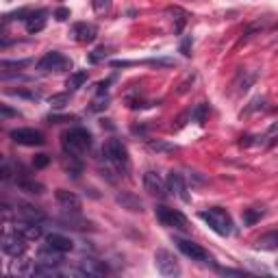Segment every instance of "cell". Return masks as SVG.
Here are the masks:
<instances>
[{
	"label": "cell",
	"instance_id": "obj_1",
	"mask_svg": "<svg viewBox=\"0 0 278 278\" xmlns=\"http://www.w3.org/2000/svg\"><path fill=\"white\" fill-rule=\"evenodd\" d=\"M91 146H94V137L89 130L83 126L68 128L61 135V148L68 157H83L91 150Z\"/></svg>",
	"mask_w": 278,
	"mask_h": 278
},
{
	"label": "cell",
	"instance_id": "obj_2",
	"mask_svg": "<svg viewBox=\"0 0 278 278\" xmlns=\"http://www.w3.org/2000/svg\"><path fill=\"white\" fill-rule=\"evenodd\" d=\"M102 157H105V161L120 174V176H128V172H130V157H128L126 146H124L120 139H115V137L107 139L105 146H102Z\"/></svg>",
	"mask_w": 278,
	"mask_h": 278
},
{
	"label": "cell",
	"instance_id": "obj_3",
	"mask_svg": "<svg viewBox=\"0 0 278 278\" xmlns=\"http://www.w3.org/2000/svg\"><path fill=\"white\" fill-rule=\"evenodd\" d=\"M200 219L213 233H217L219 237H228V235H233V230H235L230 213L222 207H211V209L200 211Z\"/></svg>",
	"mask_w": 278,
	"mask_h": 278
},
{
	"label": "cell",
	"instance_id": "obj_4",
	"mask_svg": "<svg viewBox=\"0 0 278 278\" xmlns=\"http://www.w3.org/2000/svg\"><path fill=\"white\" fill-rule=\"evenodd\" d=\"M155 213H157V219L165 226V228H174V230H180V233L189 230V219L182 215L178 209H170V207H165V204H159L155 209Z\"/></svg>",
	"mask_w": 278,
	"mask_h": 278
},
{
	"label": "cell",
	"instance_id": "obj_5",
	"mask_svg": "<svg viewBox=\"0 0 278 278\" xmlns=\"http://www.w3.org/2000/svg\"><path fill=\"white\" fill-rule=\"evenodd\" d=\"M26 237L22 235V233L18 228H7L5 235H3V252L7 254V257L11 259H20L22 254L26 252Z\"/></svg>",
	"mask_w": 278,
	"mask_h": 278
},
{
	"label": "cell",
	"instance_id": "obj_6",
	"mask_svg": "<svg viewBox=\"0 0 278 278\" xmlns=\"http://www.w3.org/2000/svg\"><path fill=\"white\" fill-rule=\"evenodd\" d=\"M174 244H176L178 250L185 254L187 259H192V261H198V263H204V265H213L215 267V263H213V257L204 250V248L200 244H194V241H189V239H182V237H174Z\"/></svg>",
	"mask_w": 278,
	"mask_h": 278
},
{
	"label": "cell",
	"instance_id": "obj_7",
	"mask_svg": "<svg viewBox=\"0 0 278 278\" xmlns=\"http://www.w3.org/2000/svg\"><path fill=\"white\" fill-rule=\"evenodd\" d=\"M37 70L43 72V74H50V72H65V70H72V61L68 57H63L61 53L57 50H50L37 61Z\"/></svg>",
	"mask_w": 278,
	"mask_h": 278
},
{
	"label": "cell",
	"instance_id": "obj_8",
	"mask_svg": "<svg viewBox=\"0 0 278 278\" xmlns=\"http://www.w3.org/2000/svg\"><path fill=\"white\" fill-rule=\"evenodd\" d=\"M155 265L159 269L161 276H180V265H178V259L174 257L170 250H165V248H159L155 252Z\"/></svg>",
	"mask_w": 278,
	"mask_h": 278
},
{
	"label": "cell",
	"instance_id": "obj_9",
	"mask_svg": "<svg viewBox=\"0 0 278 278\" xmlns=\"http://www.w3.org/2000/svg\"><path fill=\"white\" fill-rule=\"evenodd\" d=\"M9 137L11 142H16L20 146H43L46 144V137H43L41 130L37 128H13L9 130Z\"/></svg>",
	"mask_w": 278,
	"mask_h": 278
},
{
	"label": "cell",
	"instance_id": "obj_10",
	"mask_svg": "<svg viewBox=\"0 0 278 278\" xmlns=\"http://www.w3.org/2000/svg\"><path fill=\"white\" fill-rule=\"evenodd\" d=\"M76 276H105L109 274V267L105 261H98L94 257H85L78 261V267L74 269Z\"/></svg>",
	"mask_w": 278,
	"mask_h": 278
},
{
	"label": "cell",
	"instance_id": "obj_11",
	"mask_svg": "<svg viewBox=\"0 0 278 278\" xmlns=\"http://www.w3.org/2000/svg\"><path fill=\"white\" fill-rule=\"evenodd\" d=\"M13 215H16V222H43L46 219V213L39 207H33L28 202H18Z\"/></svg>",
	"mask_w": 278,
	"mask_h": 278
},
{
	"label": "cell",
	"instance_id": "obj_12",
	"mask_svg": "<svg viewBox=\"0 0 278 278\" xmlns=\"http://www.w3.org/2000/svg\"><path fill=\"white\" fill-rule=\"evenodd\" d=\"M144 187H146V192H148L150 196H155V198H165L167 196V185L155 170L144 172Z\"/></svg>",
	"mask_w": 278,
	"mask_h": 278
},
{
	"label": "cell",
	"instance_id": "obj_13",
	"mask_svg": "<svg viewBox=\"0 0 278 278\" xmlns=\"http://www.w3.org/2000/svg\"><path fill=\"white\" fill-rule=\"evenodd\" d=\"M16 185H18L20 192H26V194H31V196H39V194H43V185L28 176L22 165L16 167Z\"/></svg>",
	"mask_w": 278,
	"mask_h": 278
},
{
	"label": "cell",
	"instance_id": "obj_14",
	"mask_svg": "<svg viewBox=\"0 0 278 278\" xmlns=\"http://www.w3.org/2000/svg\"><path fill=\"white\" fill-rule=\"evenodd\" d=\"M72 35H74V39L78 43H91L98 37V28L96 24H89V22H76L72 26Z\"/></svg>",
	"mask_w": 278,
	"mask_h": 278
},
{
	"label": "cell",
	"instance_id": "obj_15",
	"mask_svg": "<svg viewBox=\"0 0 278 278\" xmlns=\"http://www.w3.org/2000/svg\"><path fill=\"white\" fill-rule=\"evenodd\" d=\"M167 192L174 194V196H178L182 202H189L185 178H182V174H178V172H170V174H167Z\"/></svg>",
	"mask_w": 278,
	"mask_h": 278
},
{
	"label": "cell",
	"instance_id": "obj_16",
	"mask_svg": "<svg viewBox=\"0 0 278 278\" xmlns=\"http://www.w3.org/2000/svg\"><path fill=\"white\" fill-rule=\"evenodd\" d=\"M57 202L63 207V211H74V213H80V207H83V202L80 198L74 194V192H68V189H57L55 194Z\"/></svg>",
	"mask_w": 278,
	"mask_h": 278
},
{
	"label": "cell",
	"instance_id": "obj_17",
	"mask_svg": "<svg viewBox=\"0 0 278 278\" xmlns=\"http://www.w3.org/2000/svg\"><path fill=\"white\" fill-rule=\"evenodd\" d=\"M46 246L53 248L57 252H61V254H68V252L74 250V241L70 237L61 235V233H50V235H46Z\"/></svg>",
	"mask_w": 278,
	"mask_h": 278
},
{
	"label": "cell",
	"instance_id": "obj_18",
	"mask_svg": "<svg viewBox=\"0 0 278 278\" xmlns=\"http://www.w3.org/2000/svg\"><path fill=\"white\" fill-rule=\"evenodd\" d=\"M63 219H59V224H63V228H70V230H94V224L87 222L85 217H80L74 211H65Z\"/></svg>",
	"mask_w": 278,
	"mask_h": 278
},
{
	"label": "cell",
	"instance_id": "obj_19",
	"mask_svg": "<svg viewBox=\"0 0 278 278\" xmlns=\"http://www.w3.org/2000/svg\"><path fill=\"white\" fill-rule=\"evenodd\" d=\"M115 202H118L122 209L133 211V213H142L144 211V202L139 200V196L130 194V192H120L118 196H115Z\"/></svg>",
	"mask_w": 278,
	"mask_h": 278
},
{
	"label": "cell",
	"instance_id": "obj_20",
	"mask_svg": "<svg viewBox=\"0 0 278 278\" xmlns=\"http://www.w3.org/2000/svg\"><path fill=\"white\" fill-rule=\"evenodd\" d=\"M48 16V11H43V9H37V11H31L28 13V18L24 20L26 22V31L28 33H39L43 26H46V18Z\"/></svg>",
	"mask_w": 278,
	"mask_h": 278
},
{
	"label": "cell",
	"instance_id": "obj_21",
	"mask_svg": "<svg viewBox=\"0 0 278 278\" xmlns=\"http://www.w3.org/2000/svg\"><path fill=\"white\" fill-rule=\"evenodd\" d=\"M37 261L46 263V265H53V267H59L63 263V254L53 250V248H48V246H43V248H39V252H37Z\"/></svg>",
	"mask_w": 278,
	"mask_h": 278
},
{
	"label": "cell",
	"instance_id": "obj_22",
	"mask_svg": "<svg viewBox=\"0 0 278 278\" xmlns=\"http://www.w3.org/2000/svg\"><path fill=\"white\" fill-rule=\"evenodd\" d=\"M16 228H18L26 239H39V237L43 235L41 222H16Z\"/></svg>",
	"mask_w": 278,
	"mask_h": 278
},
{
	"label": "cell",
	"instance_id": "obj_23",
	"mask_svg": "<svg viewBox=\"0 0 278 278\" xmlns=\"http://www.w3.org/2000/svg\"><path fill=\"white\" fill-rule=\"evenodd\" d=\"M254 248H259V250H276L278 248V228L261 235L257 239V244H254Z\"/></svg>",
	"mask_w": 278,
	"mask_h": 278
},
{
	"label": "cell",
	"instance_id": "obj_24",
	"mask_svg": "<svg viewBox=\"0 0 278 278\" xmlns=\"http://www.w3.org/2000/svg\"><path fill=\"white\" fill-rule=\"evenodd\" d=\"M87 78H89V74H87L85 70H76V72H72V74L68 76L65 87H68V91H76V89H80V87L87 83Z\"/></svg>",
	"mask_w": 278,
	"mask_h": 278
},
{
	"label": "cell",
	"instance_id": "obj_25",
	"mask_svg": "<svg viewBox=\"0 0 278 278\" xmlns=\"http://www.w3.org/2000/svg\"><path fill=\"white\" fill-rule=\"evenodd\" d=\"M172 13V16H176L174 20H176V24H174V31L176 33H180L182 28H185V24H187V20H189V13L185 11V9H180V7H170V9H167Z\"/></svg>",
	"mask_w": 278,
	"mask_h": 278
},
{
	"label": "cell",
	"instance_id": "obj_26",
	"mask_svg": "<svg viewBox=\"0 0 278 278\" xmlns=\"http://www.w3.org/2000/svg\"><path fill=\"white\" fill-rule=\"evenodd\" d=\"M192 120L194 122H198V124H204L207 122V118H209V105L207 102H200V105H196L194 109H192Z\"/></svg>",
	"mask_w": 278,
	"mask_h": 278
},
{
	"label": "cell",
	"instance_id": "obj_27",
	"mask_svg": "<svg viewBox=\"0 0 278 278\" xmlns=\"http://www.w3.org/2000/svg\"><path fill=\"white\" fill-rule=\"evenodd\" d=\"M31 63H33L31 59H24V61H3V63H0V68H3V76L5 74H11V70L18 74L22 68H26V65H31Z\"/></svg>",
	"mask_w": 278,
	"mask_h": 278
},
{
	"label": "cell",
	"instance_id": "obj_28",
	"mask_svg": "<svg viewBox=\"0 0 278 278\" xmlns=\"http://www.w3.org/2000/svg\"><path fill=\"white\" fill-rule=\"evenodd\" d=\"M111 46H98L94 53H89V57H87V61L89 63H100V61H105L109 55H111Z\"/></svg>",
	"mask_w": 278,
	"mask_h": 278
},
{
	"label": "cell",
	"instance_id": "obj_29",
	"mask_svg": "<svg viewBox=\"0 0 278 278\" xmlns=\"http://www.w3.org/2000/svg\"><path fill=\"white\" fill-rule=\"evenodd\" d=\"M263 215H265V211H263V209H244V224L246 226H254Z\"/></svg>",
	"mask_w": 278,
	"mask_h": 278
},
{
	"label": "cell",
	"instance_id": "obj_30",
	"mask_svg": "<svg viewBox=\"0 0 278 278\" xmlns=\"http://www.w3.org/2000/svg\"><path fill=\"white\" fill-rule=\"evenodd\" d=\"M148 148L152 152H176L178 150L176 146H170V144H163V142H148Z\"/></svg>",
	"mask_w": 278,
	"mask_h": 278
},
{
	"label": "cell",
	"instance_id": "obj_31",
	"mask_svg": "<svg viewBox=\"0 0 278 278\" xmlns=\"http://www.w3.org/2000/svg\"><path fill=\"white\" fill-rule=\"evenodd\" d=\"M0 178H3L5 182H9L11 178H16V172H13V165H11L9 159L3 161V172H0Z\"/></svg>",
	"mask_w": 278,
	"mask_h": 278
},
{
	"label": "cell",
	"instance_id": "obj_32",
	"mask_svg": "<svg viewBox=\"0 0 278 278\" xmlns=\"http://www.w3.org/2000/svg\"><path fill=\"white\" fill-rule=\"evenodd\" d=\"M68 100H70V91H68V94H57V96L50 98V107H55V109H63L65 105H68Z\"/></svg>",
	"mask_w": 278,
	"mask_h": 278
},
{
	"label": "cell",
	"instance_id": "obj_33",
	"mask_svg": "<svg viewBox=\"0 0 278 278\" xmlns=\"http://www.w3.org/2000/svg\"><path fill=\"white\" fill-rule=\"evenodd\" d=\"M9 94H13V96L28 98V100H39V98H41L39 91H26V89H9Z\"/></svg>",
	"mask_w": 278,
	"mask_h": 278
},
{
	"label": "cell",
	"instance_id": "obj_34",
	"mask_svg": "<svg viewBox=\"0 0 278 278\" xmlns=\"http://www.w3.org/2000/svg\"><path fill=\"white\" fill-rule=\"evenodd\" d=\"M215 269L222 276H248L246 269H233V267H219V265H215Z\"/></svg>",
	"mask_w": 278,
	"mask_h": 278
},
{
	"label": "cell",
	"instance_id": "obj_35",
	"mask_svg": "<svg viewBox=\"0 0 278 278\" xmlns=\"http://www.w3.org/2000/svg\"><path fill=\"white\" fill-rule=\"evenodd\" d=\"M91 7L96 13H105L111 9V0H91Z\"/></svg>",
	"mask_w": 278,
	"mask_h": 278
},
{
	"label": "cell",
	"instance_id": "obj_36",
	"mask_svg": "<svg viewBox=\"0 0 278 278\" xmlns=\"http://www.w3.org/2000/svg\"><path fill=\"white\" fill-rule=\"evenodd\" d=\"M263 105H265V98H261V96H259V98H254V100L250 102V107H248L244 113H246V115H250V113H254V111H259V109H263Z\"/></svg>",
	"mask_w": 278,
	"mask_h": 278
},
{
	"label": "cell",
	"instance_id": "obj_37",
	"mask_svg": "<svg viewBox=\"0 0 278 278\" xmlns=\"http://www.w3.org/2000/svg\"><path fill=\"white\" fill-rule=\"evenodd\" d=\"M50 124H63V122H74V115H48L46 118Z\"/></svg>",
	"mask_w": 278,
	"mask_h": 278
},
{
	"label": "cell",
	"instance_id": "obj_38",
	"mask_svg": "<svg viewBox=\"0 0 278 278\" xmlns=\"http://www.w3.org/2000/svg\"><path fill=\"white\" fill-rule=\"evenodd\" d=\"M263 139H269V142H267V146H274V144L278 142V124H274V126L267 130V135L263 137Z\"/></svg>",
	"mask_w": 278,
	"mask_h": 278
},
{
	"label": "cell",
	"instance_id": "obj_39",
	"mask_svg": "<svg viewBox=\"0 0 278 278\" xmlns=\"http://www.w3.org/2000/svg\"><path fill=\"white\" fill-rule=\"evenodd\" d=\"M192 37H185L180 41V53H182V57H192Z\"/></svg>",
	"mask_w": 278,
	"mask_h": 278
},
{
	"label": "cell",
	"instance_id": "obj_40",
	"mask_svg": "<svg viewBox=\"0 0 278 278\" xmlns=\"http://www.w3.org/2000/svg\"><path fill=\"white\" fill-rule=\"evenodd\" d=\"M0 115H3V120H7V118H18V111H13V109L9 107V105H0Z\"/></svg>",
	"mask_w": 278,
	"mask_h": 278
},
{
	"label": "cell",
	"instance_id": "obj_41",
	"mask_svg": "<svg viewBox=\"0 0 278 278\" xmlns=\"http://www.w3.org/2000/svg\"><path fill=\"white\" fill-rule=\"evenodd\" d=\"M70 16H72V13H70V9H65V7H61V9H57V11H55V18L59 20V22H65Z\"/></svg>",
	"mask_w": 278,
	"mask_h": 278
},
{
	"label": "cell",
	"instance_id": "obj_42",
	"mask_svg": "<svg viewBox=\"0 0 278 278\" xmlns=\"http://www.w3.org/2000/svg\"><path fill=\"white\" fill-rule=\"evenodd\" d=\"M33 163H35V167H46V165L50 163V157H48V155H37Z\"/></svg>",
	"mask_w": 278,
	"mask_h": 278
}]
</instances>
